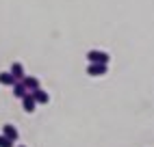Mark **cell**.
Segmentation results:
<instances>
[{"instance_id": "1", "label": "cell", "mask_w": 154, "mask_h": 147, "mask_svg": "<svg viewBox=\"0 0 154 147\" xmlns=\"http://www.w3.org/2000/svg\"><path fill=\"white\" fill-rule=\"evenodd\" d=\"M87 61L89 63H102V65H109L111 56L106 54V52H102V50H89L87 52Z\"/></svg>"}, {"instance_id": "2", "label": "cell", "mask_w": 154, "mask_h": 147, "mask_svg": "<svg viewBox=\"0 0 154 147\" xmlns=\"http://www.w3.org/2000/svg\"><path fill=\"white\" fill-rule=\"evenodd\" d=\"M109 71V65H102V63H89L87 65V74L89 76H104V74Z\"/></svg>"}, {"instance_id": "3", "label": "cell", "mask_w": 154, "mask_h": 147, "mask_svg": "<svg viewBox=\"0 0 154 147\" xmlns=\"http://www.w3.org/2000/svg\"><path fill=\"white\" fill-rule=\"evenodd\" d=\"M20 82H22V85L26 87V91H33V89H39V87H42L39 78H35V76H24Z\"/></svg>"}, {"instance_id": "4", "label": "cell", "mask_w": 154, "mask_h": 147, "mask_svg": "<svg viewBox=\"0 0 154 147\" xmlns=\"http://www.w3.org/2000/svg\"><path fill=\"white\" fill-rule=\"evenodd\" d=\"M28 93L35 98L37 104H48V100H50V98H48V91H44L42 87H39V89H33V91H28Z\"/></svg>"}, {"instance_id": "5", "label": "cell", "mask_w": 154, "mask_h": 147, "mask_svg": "<svg viewBox=\"0 0 154 147\" xmlns=\"http://www.w3.org/2000/svg\"><path fill=\"white\" fill-rule=\"evenodd\" d=\"M35 106H37V102H35V98L30 95V93H26V95L22 98V108H24L26 112H33V110H35Z\"/></svg>"}, {"instance_id": "6", "label": "cell", "mask_w": 154, "mask_h": 147, "mask_svg": "<svg viewBox=\"0 0 154 147\" xmlns=\"http://www.w3.org/2000/svg\"><path fill=\"white\" fill-rule=\"evenodd\" d=\"M9 71H11V76H13L15 80H22V78L26 76V71H24V65H22V63H13Z\"/></svg>"}, {"instance_id": "7", "label": "cell", "mask_w": 154, "mask_h": 147, "mask_svg": "<svg viewBox=\"0 0 154 147\" xmlns=\"http://www.w3.org/2000/svg\"><path fill=\"white\" fill-rule=\"evenodd\" d=\"M15 82L17 80L11 76V71H0V85H2V87H13Z\"/></svg>"}, {"instance_id": "8", "label": "cell", "mask_w": 154, "mask_h": 147, "mask_svg": "<svg viewBox=\"0 0 154 147\" xmlns=\"http://www.w3.org/2000/svg\"><path fill=\"white\" fill-rule=\"evenodd\" d=\"M2 136H7L9 141L15 143L20 134H17V128H15V125H5V128H2Z\"/></svg>"}, {"instance_id": "9", "label": "cell", "mask_w": 154, "mask_h": 147, "mask_svg": "<svg viewBox=\"0 0 154 147\" xmlns=\"http://www.w3.org/2000/svg\"><path fill=\"white\" fill-rule=\"evenodd\" d=\"M26 93H28V91H26V87H24V85H22V82H20V80H17L15 85H13V95L22 100V98L26 95Z\"/></svg>"}, {"instance_id": "10", "label": "cell", "mask_w": 154, "mask_h": 147, "mask_svg": "<svg viewBox=\"0 0 154 147\" xmlns=\"http://www.w3.org/2000/svg\"><path fill=\"white\" fill-rule=\"evenodd\" d=\"M0 147H13V141H9L7 136L0 134Z\"/></svg>"}, {"instance_id": "11", "label": "cell", "mask_w": 154, "mask_h": 147, "mask_svg": "<svg viewBox=\"0 0 154 147\" xmlns=\"http://www.w3.org/2000/svg\"><path fill=\"white\" fill-rule=\"evenodd\" d=\"M20 147H24V145H20Z\"/></svg>"}]
</instances>
